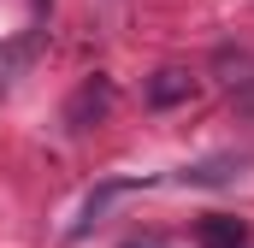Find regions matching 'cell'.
I'll use <instances>...</instances> for the list:
<instances>
[{
  "mask_svg": "<svg viewBox=\"0 0 254 248\" xmlns=\"http://www.w3.org/2000/svg\"><path fill=\"white\" fill-rule=\"evenodd\" d=\"M36 60V36H18V42H6L0 48V89H12L18 83V71Z\"/></svg>",
  "mask_w": 254,
  "mask_h": 248,
  "instance_id": "277c9868",
  "label": "cell"
},
{
  "mask_svg": "<svg viewBox=\"0 0 254 248\" xmlns=\"http://www.w3.org/2000/svg\"><path fill=\"white\" fill-rule=\"evenodd\" d=\"M190 95H195V77L178 71V65H166V71L148 77V107H178V101H190Z\"/></svg>",
  "mask_w": 254,
  "mask_h": 248,
  "instance_id": "7a4b0ae2",
  "label": "cell"
},
{
  "mask_svg": "<svg viewBox=\"0 0 254 248\" xmlns=\"http://www.w3.org/2000/svg\"><path fill=\"white\" fill-rule=\"evenodd\" d=\"M113 113V77H83L77 83V95L65 101V130H89V124H101Z\"/></svg>",
  "mask_w": 254,
  "mask_h": 248,
  "instance_id": "6da1fadb",
  "label": "cell"
},
{
  "mask_svg": "<svg viewBox=\"0 0 254 248\" xmlns=\"http://www.w3.org/2000/svg\"><path fill=\"white\" fill-rule=\"evenodd\" d=\"M195 243H201V248H243V243H249V225L219 213V219H201V225H195Z\"/></svg>",
  "mask_w": 254,
  "mask_h": 248,
  "instance_id": "3957f363",
  "label": "cell"
}]
</instances>
